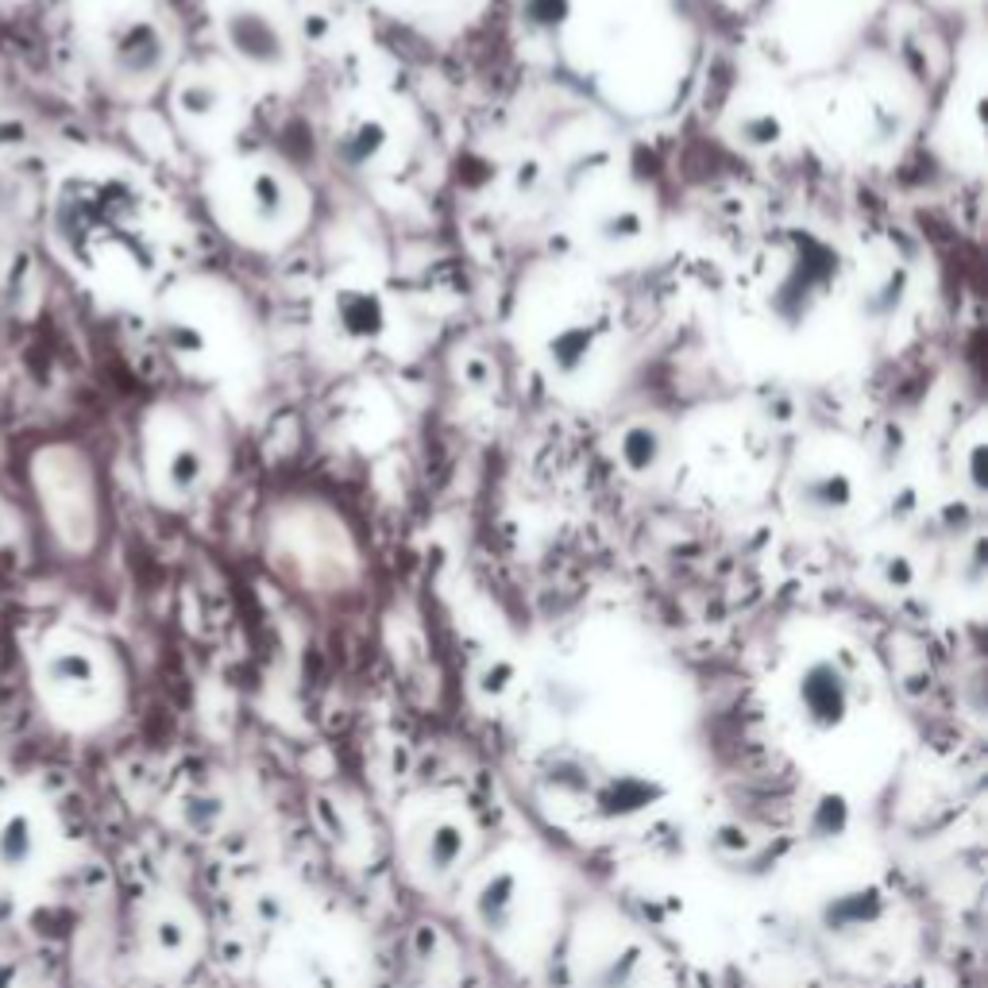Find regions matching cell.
Here are the masks:
<instances>
[{
  "label": "cell",
  "instance_id": "cell-9",
  "mask_svg": "<svg viewBox=\"0 0 988 988\" xmlns=\"http://www.w3.org/2000/svg\"><path fill=\"white\" fill-rule=\"evenodd\" d=\"M656 452H661V449H656V437L649 433L645 425H638V429H630V433H626V441H622V460L633 467V472H645V467H653Z\"/></svg>",
  "mask_w": 988,
  "mask_h": 988
},
{
  "label": "cell",
  "instance_id": "cell-1",
  "mask_svg": "<svg viewBox=\"0 0 988 988\" xmlns=\"http://www.w3.org/2000/svg\"><path fill=\"white\" fill-rule=\"evenodd\" d=\"M221 31L229 51L263 77H278L290 66V39L282 23L255 0H229L221 8Z\"/></svg>",
  "mask_w": 988,
  "mask_h": 988
},
{
  "label": "cell",
  "instance_id": "cell-7",
  "mask_svg": "<svg viewBox=\"0 0 988 988\" xmlns=\"http://www.w3.org/2000/svg\"><path fill=\"white\" fill-rule=\"evenodd\" d=\"M46 680L54 687H85L93 684V661L77 649H62L46 661Z\"/></svg>",
  "mask_w": 988,
  "mask_h": 988
},
{
  "label": "cell",
  "instance_id": "cell-5",
  "mask_svg": "<svg viewBox=\"0 0 988 988\" xmlns=\"http://www.w3.org/2000/svg\"><path fill=\"white\" fill-rule=\"evenodd\" d=\"M35 827H31L28 814H12V819L0 827V869L8 873H23V869L35 861Z\"/></svg>",
  "mask_w": 988,
  "mask_h": 988
},
{
  "label": "cell",
  "instance_id": "cell-4",
  "mask_svg": "<svg viewBox=\"0 0 988 988\" xmlns=\"http://www.w3.org/2000/svg\"><path fill=\"white\" fill-rule=\"evenodd\" d=\"M224 108H229V97H224V90L213 82V77L193 74L190 82H182V90H178V113H182L193 128L221 120Z\"/></svg>",
  "mask_w": 988,
  "mask_h": 988
},
{
  "label": "cell",
  "instance_id": "cell-8",
  "mask_svg": "<svg viewBox=\"0 0 988 988\" xmlns=\"http://www.w3.org/2000/svg\"><path fill=\"white\" fill-rule=\"evenodd\" d=\"M850 502V483L842 475H819L807 483V506L811 509H834Z\"/></svg>",
  "mask_w": 988,
  "mask_h": 988
},
{
  "label": "cell",
  "instance_id": "cell-2",
  "mask_svg": "<svg viewBox=\"0 0 988 988\" xmlns=\"http://www.w3.org/2000/svg\"><path fill=\"white\" fill-rule=\"evenodd\" d=\"M167 39L159 23L151 20H128L108 35V62L124 82H151L167 66Z\"/></svg>",
  "mask_w": 988,
  "mask_h": 988
},
{
  "label": "cell",
  "instance_id": "cell-3",
  "mask_svg": "<svg viewBox=\"0 0 988 988\" xmlns=\"http://www.w3.org/2000/svg\"><path fill=\"white\" fill-rule=\"evenodd\" d=\"M387 325V309L375 290H340L336 294V333L344 340H375Z\"/></svg>",
  "mask_w": 988,
  "mask_h": 988
},
{
  "label": "cell",
  "instance_id": "cell-6",
  "mask_svg": "<svg viewBox=\"0 0 988 988\" xmlns=\"http://www.w3.org/2000/svg\"><path fill=\"white\" fill-rule=\"evenodd\" d=\"M206 475V456L198 452V444H178L167 460V487L175 494H190Z\"/></svg>",
  "mask_w": 988,
  "mask_h": 988
}]
</instances>
